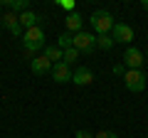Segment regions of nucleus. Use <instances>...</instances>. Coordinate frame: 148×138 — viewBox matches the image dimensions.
<instances>
[{
  "instance_id": "obj_1",
  "label": "nucleus",
  "mask_w": 148,
  "mask_h": 138,
  "mask_svg": "<svg viewBox=\"0 0 148 138\" xmlns=\"http://www.w3.org/2000/svg\"><path fill=\"white\" fill-rule=\"evenodd\" d=\"M22 47H25L27 57H32L37 49H45V32H42V27H30V30H25V35H22Z\"/></svg>"
},
{
  "instance_id": "obj_2",
  "label": "nucleus",
  "mask_w": 148,
  "mask_h": 138,
  "mask_svg": "<svg viewBox=\"0 0 148 138\" xmlns=\"http://www.w3.org/2000/svg\"><path fill=\"white\" fill-rule=\"evenodd\" d=\"M91 27H94L96 35H109L111 30H114V15H111L109 10H94L89 17Z\"/></svg>"
},
{
  "instance_id": "obj_3",
  "label": "nucleus",
  "mask_w": 148,
  "mask_h": 138,
  "mask_svg": "<svg viewBox=\"0 0 148 138\" xmlns=\"http://www.w3.org/2000/svg\"><path fill=\"white\" fill-rule=\"evenodd\" d=\"M123 84H126L128 91L138 94V91H143L148 86V77L143 74V69H128L126 74H123Z\"/></svg>"
},
{
  "instance_id": "obj_4",
  "label": "nucleus",
  "mask_w": 148,
  "mask_h": 138,
  "mask_svg": "<svg viewBox=\"0 0 148 138\" xmlns=\"http://www.w3.org/2000/svg\"><path fill=\"white\" fill-rule=\"evenodd\" d=\"M94 47H96L94 32H77V35H74V49L79 54H91Z\"/></svg>"
},
{
  "instance_id": "obj_5",
  "label": "nucleus",
  "mask_w": 148,
  "mask_h": 138,
  "mask_svg": "<svg viewBox=\"0 0 148 138\" xmlns=\"http://www.w3.org/2000/svg\"><path fill=\"white\" fill-rule=\"evenodd\" d=\"M114 42H121V44H128L131 47L133 42V27L126 25V22H114Z\"/></svg>"
},
{
  "instance_id": "obj_6",
  "label": "nucleus",
  "mask_w": 148,
  "mask_h": 138,
  "mask_svg": "<svg viewBox=\"0 0 148 138\" xmlns=\"http://www.w3.org/2000/svg\"><path fill=\"white\" fill-rule=\"evenodd\" d=\"M143 52L138 47H126V52H123V64H126V69H141L143 67Z\"/></svg>"
},
{
  "instance_id": "obj_7",
  "label": "nucleus",
  "mask_w": 148,
  "mask_h": 138,
  "mask_svg": "<svg viewBox=\"0 0 148 138\" xmlns=\"http://www.w3.org/2000/svg\"><path fill=\"white\" fill-rule=\"evenodd\" d=\"M49 77H52L57 84H67V81H72V67H67L64 62H57V64H52Z\"/></svg>"
},
{
  "instance_id": "obj_8",
  "label": "nucleus",
  "mask_w": 148,
  "mask_h": 138,
  "mask_svg": "<svg viewBox=\"0 0 148 138\" xmlns=\"http://www.w3.org/2000/svg\"><path fill=\"white\" fill-rule=\"evenodd\" d=\"M30 69H32V74H37V77L49 74V72H52V62H49L45 54H35L32 62H30Z\"/></svg>"
},
{
  "instance_id": "obj_9",
  "label": "nucleus",
  "mask_w": 148,
  "mask_h": 138,
  "mask_svg": "<svg viewBox=\"0 0 148 138\" xmlns=\"http://www.w3.org/2000/svg\"><path fill=\"white\" fill-rule=\"evenodd\" d=\"M72 81L77 86H89L91 81H94V72H91L89 67H77L72 72Z\"/></svg>"
},
{
  "instance_id": "obj_10",
  "label": "nucleus",
  "mask_w": 148,
  "mask_h": 138,
  "mask_svg": "<svg viewBox=\"0 0 148 138\" xmlns=\"http://www.w3.org/2000/svg\"><path fill=\"white\" fill-rule=\"evenodd\" d=\"M0 22H3V27H5L10 35H15V37H20V35H25L22 32V27H20V20H17V15L15 12H5V15L0 17Z\"/></svg>"
},
{
  "instance_id": "obj_11",
  "label": "nucleus",
  "mask_w": 148,
  "mask_h": 138,
  "mask_svg": "<svg viewBox=\"0 0 148 138\" xmlns=\"http://www.w3.org/2000/svg\"><path fill=\"white\" fill-rule=\"evenodd\" d=\"M17 20H20V27L30 30V27H40V20H42V17L37 15L35 10H27V12H22V15H17Z\"/></svg>"
},
{
  "instance_id": "obj_12",
  "label": "nucleus",
  "mask_w": 148,
  "mask_h": 138,
  "mask_svg": "<svg viewBox=\"0 0 148 138\" xmlns=\"http://www.w3.org/2000/svg\"><path fill=\"white\" fill-rule=\"evenodd\" d=\"M82 22H84V17H82L79 12H69V15L64 17V25H67V32H72V35L82 32Z\"/></svg>"
},
{
  "instance_id": "obj_13",
  "label": "nucleus",
  "mask_w": 148,
  "mask_h": 138,
  "mask_svg": "<svg viewBox=\"0 0 148 138\" xmlns=\"http://www.w3.org/2000/svg\"><path fill=\"white\" fill-rule=\"evenodd\" d=\"M3 5H5V8H10V12H15V15H17V12L22 15V12H27V10H30V3H27V0H5Z\"/></svg>"
},
{
  "instance_id": "obj_14",
  "label": "nucleus",
  "mask_w": 148,
  "mask_h": 138,
  "mask_svg": "<svg viewBox=\"0 0 148 138\" xmlns=\"http://www.w3.org/2000/svg\"><path fill=\"white\" fill-rule=\"evenodd\" d=\"M45 57H47L49 59V62H52V64H57V62H62V57H64V52H62V49H59L57 47V44H49V47H45Z\"/></svg>"
},
{
  "instance_id": "obj_15",
  "label": "nucleus",
  "mask_w": 148,
  "mask_h": 138,
  "mask_svg": "<svg viewBox=\"0 0 148 138\" xmlns=\"http://www.w3.org/2000/svg\"><path fill=\"white\" fill-rule=\"evenodd\" d=\"M57 47L62 49H69V47H74V35L72 32H62V35H59V40H57Z\"/></svg>"
},
{
  "instance_id": "obj_16",
  "label": "nucleus",
  "mask_w": 148,
  "mask_h": 138,
  "mask_svg": "<svg viewBox=\"0 0 148 138\" xmlns=\"http://www.w3.org/2000/svg\"><path fill=\"white\" fill-rule=\"evenodd\" d=\"M96 47L99 49H111L114 47V37L111 35H96Z\"/></svg>"
},
{
  "instance_id": "obj_17",
  "label": "nucleus",
  "mask_w": 148,
  "mask_h": 138,
  "mask_svg": "<svg viewBox=\"0 0 148 138\" xmlns=\"http://www.w3.org/2000/svg\"><path fill=\"white\" fill-rule=\"evenodd\" d=\"M77 59H79V52H77V49H74V47L64 49V57H62V62L67 64V67H72V64L77 62Z\"/></svg>"
},
{
  "instance_id": "obj_18",
  "label": "nucleus",
  "mask_w": 148,
  "mask_h": 138,
  "mask_svg": "<svg viewBox=\"0 0 148 138\" xmlns=\"http://www.w3.org/2000/svg\"><path fill=\"white\" fill-rule=\"evenodd\" d=\"M59 8H64L67 12H77V8H74V0H62V3H59Z\"/></svg>"
},
{
  "instance_id": "obj_19",
  "label": "nucleus",
  "mask_w": 148,
  "mask_h": 138,
  "mask_svg": "<svg viewBox=\"0 0 148 138\" xmlns=\"http://www.w3.org/2000/svg\"><path fill=\"white\" fill-rule=\"evenodd\" d=\"M94 138H119L114 131H99V133H94Z\"/></svg>"
},
{
  "instance_id": "obj_20",
  "label": "nucleus",
  "mask_w": 148,
  "mask_h": 138,
  "mask_svg": "<svg viewBox=\"0 0 148 138\" xmlns=\"http://www.w3.org/2000/svg\"><path fill=\"white\" fill-rule=\"evenodd\" d=\"M126 72H128V69H126V64H114V74H116V77H123Z\"/></svg>"
},
{
  "instance_id": "obj_21",
  "label": "nucleus",
  "mask_w": 148,
  "mask_h": 138,
  "mask_svg": "<svg viewBox=\"0 0 148 138\" xmlns=\"http://www.w3.org/2000/svg\"><path fill=\"white\" fill-rule=\"evenodd\" d=\"M74 138H94V133H89V131H77V133H74Z\"/></svg>"
},
{
  "instance_id": "obj_22",
  "label": "nucleus",
  "mask_w": 148,
  "mask_h": 138,
  "mask_svg": "<svg viewBox=\"0 0 148 138\" xmlns=\"http://www.w3.org/2000/svg\"><path fill=\"white\" fill-rule=\"evenodd\" d=\"M141 5H143V8H146V10H148V0H143V3H141Z\"/></svg>"
},
{
  "instance_id": "obj_23",
  "label": "nucleus",
  "mask_w": 148,
  "mask_h": 138,
  "mask_svg": "<svg viewBox=\"0 0 148 138\" xmlns=\"http://www.w3.org/2000/svg\"><path fill=\"white\" fill-rule=\"evenodd\" d=\"M146 57H148V49H146Z\"/></svg>"
},
{
  "instance_id": "obj_24",
  "label": "nucleus",
  "mask_w": 148,
  "mask_h": 138,
  "mask_svg": "<svg viewBox=\"0 0 148 138\" xmlns=\"http://www.w3.org/2000/svg\"><path fill=\"white\" fill-rule=\"evenodd\" d=\"M146 128H148V123H146Z\"/></svg>"
},
{
  "instance_id": "obj_25",
  "label": "nucleus",
  "mask_w": 148,
  "mask_h": 138,
  "mask_svg": "<svg viewBox=\"0 0 148 138\" xmlns=\"http://www.w3.org/2000/svg\"><path fill=\"white\" fill-rule=\"evenodd\" d=\"M146 89H148V86H146Z\"/></svg>"
}]
</instances>
